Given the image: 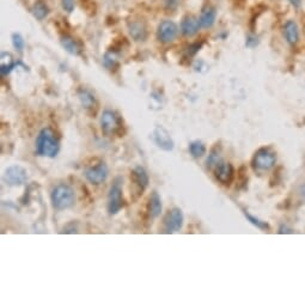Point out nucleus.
Segmentation results:
<instances>
[{
  "mask_svg": "<svg viewBox=\"0 0 305 305\" xmlns=\"http://www.w3.org/2000/svg\"><path fill=\"white\" fill-rule=\"evenodd\" d=\"M60 151V140L52 128H43L35 142V152L40 157L55 158Z\"/></svg>",
  "mask_w": 305,
  "mask_h": 305,
  "instance_id": "obj_1",
  "label": "nucleus"
},
{
  "mask_svg": "<svg viewBox=\"0 0 305 305\" xmlns=\"http://www.w3.org/2000/svg\"><path fill=\"white\" fill-rule=\"evenodd\" d=\"M51 201L53 207L58 211L71 208L76 202V193L72 187L67 184H58L51 193Z\"/></svg>",
  "mask_w": 305,
  "mask_h": 305,
  "instance_id": "obj_2",
  "label": "nucleus"
},
{
  "mask_svg": "<svg viewBox=\"0 0 305 305\" xmlns=\"http://www.w3.org/2000/svg\"><path fill=\"white\" fill-rule=\"evenodd\" d=\"M277 163V153L271 148H261L255 152L253 159H251V166L254 171L262 172L269 171Z\"/></svg>",
  "mask_w": 305,
  "mask_h": 305,
  "instance_id": "obj_3",
  "label": "nucleus"
},
{
  "mask_svg": "<svg viewBox=\"0 0 305 305\" xmlns=\"http://www.w3.org/2000/svg\"><path fill=\"white\" fill-rule=\"evenodd\" d=\"M122 119L113 110H104L101 116V128L104 136L113 137L119 134L122 130Z\"/></svg>",
  "mask_w": 305,
  "mask_h": 305,
  "instance_id": "obj_4",
  "label": "nucleus"
},
{
  "mask_svg": "<svg viewBox=\"0 0 305 305\" xmlns=\"http://www.w3.org/2000/svg\"><path fill=\"white\" fill-rule=\"evenodd\" d=\"M125 206L124 195H122V188L119 180H116L111 186L108 194V212L111 216L117 215Z\"/></svg>",
  "mask_w": 305,
  "mask_h": 305,
  "instance_id": "obj_5",
  "label": "nucleus"
},
{
  "mask_svg": "<svg viewBox=\"0 0 305 305\" xmlns=\"http://www.w3.org/2000/svg\"><path fill=\"white\" fill-rule=\"evenodd\" d=\"M184 217L180 208L175 207L166 213L163 221V229L165 233H174L180 231L183 227Z\"/></svg>",
  "mask_w": 305,
  "mask_h": 305,
  "instance_id": "obj_6",
  "label": "nucleus"
},
{
  "mask_svg": "<svg viewBox=\"0 0 305 305\" xmlns=\"http://www.w3.org/2000/svg\"><path fill=\"white\" fill-rule=\"evenodd\" d=\"M85 178L90 182V183L98 186V184L103 183V182L108 178L109 175V169H108L107 164L104 162H101L96 165L90 166L85 170Z\"/></svg>",
  "mask_w": 305,
  "mask_h": 305,
  "instance_id": "obj_7",
  "label": "nucleus"
},
{
  "mask_svg": "<svg viewBox=\"0 0 305 305\" xmlns=\"http://www.w3.org/2000/svg\"><path fill=\"white\" fill-rule=\"evenodd\" d=\"M28 180V171L20 165H11L5 170L4 181L8 186H22Z\"/></svg>",
  "mask_w": 305,
  "mask_h": 305,
  "instance_id": "obj_8",
  "label": "nucleus"
},
{
  "mask_svg": "<svg viewBox=\"0 0 305 305\" xmlns=\"http://www.w3.org/2000/svg\"><path fill=\"white\" fill-rule=\"evenodd\" d=\"M178 34V28L171 20H163L158 25L157 37L162 43H170L176 39Z\"/></svg>",
  "mask_w": 305,
  "mask_h": 305,
  "instance_id": "obj_9",
  "label": "nucleus"
},
{
  "mask_svg": "<svg viewBox=\"0 0 305 305\" xmlns=\"http://www.w3.org/2000/svg\"><path fill=\"white\" fill-rule=\"evenodd\" d=\"M152 137H153V142L156 143V145L163 151H172L174 150V140L172 138L170 137L169 132L166 130H164L163 127L158 126L153 130V133H152Z\"/></svg>",
  "mask_w": 305,
  "mask_h": 305,
  "instance_id": "obj_10",
  "label": "nucleus"
},
{
  "mask_svg": "<svg viewBox=\"0 0 305 305\" xmlns=\"http://www.w3.org/2000/svg\"><path fill=\"white\" fill-rule=\"evenodd\" d=\"M215 176L216 178L221 182L222 184H225V186H229L231 183L234 177V170L233 166L231 165L230 163H225V162H219L216 165L215 169Z\"/></svg>",
  "mask_w": 305,
  "mask_h": 305,
  "instance_id": "obj_11",
  "label": "nucleus"
},
{
  "mask_svg": "<svg viewBox=\"0 0 305 305\" xmlns=\"http://www.w3.org/2000/svg\"><path fill=\"white\" fill-rule=\"evenodd\" d=\"M132 180H133L134 184L137 186L139 194H142L144 190L149 187L150 178L148 171L143 166H136L133 169V171H132Z\"/></svg>",
  "mask_w": 305,
  "mask_h": 305,
  "instance_id": "obj_12",
  "label": "nucleus"
},
{
  "mask_svg": "<svg viewBox=\"0 0 305 305\" xmlns=\"http://www.w3.org/2000/svg\"><path fill=\"white\" fill-rule=\"evenodd\" d=\"M200 28V22H199V18H196L195 16L184 17L181 23V33L187 37L194 36L195 34H198Z\"/></svg>",
  "mask_w": 305,
  "mask_h": 305,
  "instance_id": "obj_13",
  "label": "nucleus"
},
{
  "mask_svg": "<svg viewBox=\"0 0 305 305\" xmlns=\"http://www.w3.org/2000/svg\"><path fill=\"white\" fill-rule=\"evenodd\" d=\"M284 37L290 46H296L299 41V28L295 20L289 19L284 24Z\"/></svg>",
  "mask_w": 305,
  "mask_h": 305,
  "instance_id": "obj_14",
  "label": "nucleus"
},
{
  "mask_svg": "<svg viewBox=\"0 0 305 305\" xmlns=\"http://www.w3.org/2000/svg\"><path fill=\"white\" fill-rule=\"evenodd\" d=\"M216 18H217L216 7L212 6V5H206V6L202 8L200 18H199L200 26L204 29L212 28L216 22Z\"/></svg>",
  "mask_w": 305,
  "mask_h": 305,
  "instance_id": "obj_15",
  "label": "nucleus"
},
{
  "mask_svg": "<svg viewBox=\"0 0 305 305\" xmlns=\"http://www.w3.org/2000/svg\"><path fill=\"white\" fill-rule=\"evenodd\" d=\"M78 97L84 109L90 111L96 110V108H97V101H96V97L90 92V91L80 90L78 92Z\"/></svg>",
  "mask_w": 305,
  "mask_h": 305,
  "instance_id": "obj_16",
  "label": "nucleus"
},
{
  "mask_svg": "<svg viewBox=\"0 0 305 305\" xmlns=\"http://www.w3.org/2000/svg\"><path fill=\"white\" fill-rule=\"evenodd\" d=\"M61 46L65 48V51L67 53H70L71 55H80L81 53V47L78 43L77 40L73 39L72 36H69V35H65V36L61 37Z\"/></svg>",
  "mask_w": 305,
  "mask_h": 305,
  "instance_id": "obj_17",
  "label": "nucleus"
},
{
  "mask_svg": "<svg viewBox=\"0 0 305 305\" xmlns=\"http://www.w3.org/2000/svg\"><path fill=\"white\" fill-rule=\"evenodd\" d=\"M128 28H130L131 36L136 41H145L148 37V30L143 22H132Z\"/></svg>",
  "mask_w": 305,
  "mask_h": 305,
  "instance_id": "obj_18",
  "label": "nucleus"
},
{
  "mask_svg": "<svg viewBox=\"0 0 305 305\" xmlns=\"http://www.w3.org/2000/svg\"><path fill=\"white\" fill-rule=\"evenodd\" d=\"M162 212V200L157 192H153L150 196L149 201V213L151 218H157Z\"/></svg>",
  "mask_w": 305,
  "mask_h": 305,
  "instance_id": "obj_19",
  "label": "nucleus"
},
{
  "mask_svg": "<svg viewBox=\"0 0 305 305\" xmlns=\"http://www.w3.org/2000/svg\"><path fill=\"white\" fill-rule=\"evenodd\" d=\"M189 153L193 158H201L206 153V146L200 140H194L189 144Z\"/></svg>",
  "mask_w": 305,
  "mask_h": 305,
  "instance_id": "obj_20",
  "label": "nucleus"
},
{
  "mask_svg": "<svg viewBox=\"0 0 305 305\" xmlns=\"http://www.w3.org/2000/svg\"><path fill=\"white\" fill-rule=\"evenodd\" d=\"M31 11H33V14L35 16V18H37L39 20L45 19L49 13V8L43 1L35 2L33 8H31Z\"/></svg>",
  "mask_w": 305,
  "mask_h": 305,
  "instance_id": "obj_21",
  "label": "nucleus"
},
{
  "mask_svg": "<svg viewBox=\"0 0 305 305\" xmlns=\"http://www.w3.org/2000/svg\"><path fill=\"white\" fill-rule=\"evenodd\" d=\"M243 213H244V217L245 218H247V221L250 223L251 225H254L255 228H257L259 229V230H262V231H268L269 229V225H268V223H266V222H263V221H261V219H259V218H256V217H254V216H251L250 213L248 212V211H243Z\"/></svg>",
  "mask_w": 305,
  "mask_h": 305,
  "instance_id": "obj_22",
  "label": "nucleus"
},
{
  "mask_svg": "<svg viewBox=\"0 0 305 305\" xmlns=\"http://www.w3.org/2000/svg\"><path fill=\"white\" fill-rule=\"evenodd\" d=\"M221 162V157H219V151L215 148L211 151V154L208 156L206 163H207V168H212V166H216L217 164Z\"/></svg>",
  "mask_w": 305,
  "mask_h": 305,
  "instance_id": "obj_23",
  "label": "nucleus"
},
{
  "mask_svg": "<svg viewBox=\"0 0 305 305\" xmlns=\"http://www.w3.org/2000/svg\"><path fill=\"white\" fill-rule=\"evenodd\" d=\"M19 65H23L22 63H8V64H1V67H0V73H1L2 77H6V76L10 75L11 72L13 71L16 67H18Z\"/></svg>",
  "mask_w": 305,
  "mask_h": 305,
  "instance_id": "obj_24",
  "label": "nucleus"
},
{
  "mask_svg": "<svg viewBox=\"0 0 305 305\" xmlns=\"http://www.w3.org/2000/svg\"><path fill=\"white\" fill-rule=\"evenodd\" d=\"M12 45H13L16 51L23 52V49H24V46H25V42H24V39L22 37V35L17 34V33L12 34Z\"/></svg>",
  "mask_w": 305,
  "mask_h": 305,
  "instance_id": "obj_25",
  "label": "nucleus"
},
{
  "mask_svg": "<svg viewBox=\"0 0 305 305\" xmlns=\"http://www.w3.org/2000/svg\"><path fill=\"white\" fill-rule=\"evenodd\" d=\"M61 6L66 12L71 13L75 10V0H61Z\"/></svg>",
  "mask_w": 305,
  "mask_h": 305,
  "instance_id": "obj_26",
  "label": "nucleus"
},
{
  "mask_svg": "<svg viewBox=\"0 0 305 305\" xmlns=\"http://www.w3.org/2000/svg\"><path fill=\"white\" fill-rule=\"evenodd\" d=\"M201 46H202V43H195V45L189 46L188 48H187V57H188V58L194 57L196 53L200 51Z\"/></svg>",
  "mask_w": 305,
  "mask_h": 305,
  "instance_id": "obj_27",
  "label": "nucleus"
},
{
  "mask_svg": "<svg viewBox=\"0 0 305 305\" xmlns=\"http://www.w3.org/2000/svg\"><path fill=\"white\" fill-rule=\"evenodd\" d=\"M164 4H165V6L170 8V10H174V8L177 7V5L180 4V0H164Z\"/></svg>",
  "mask_w": 305,
  "mask_h": 305,
  "instance_id": "obj_28",
  "label": "nucleus"
},
{
  "mask_svg": "<svg viewBox=\"0 0 305 305\" xmlns=\"http://www.w3.org/2000/svg\"><path fill=\"white\" fill-rule=\"evenodd\" d=\"M245 45L248 47H255L257 45V39L255 36H249L247 42H245Z\"/></svg>",
  "mask_w": 305,
  "mask_h": 305,
  "instance_id": "obj_29",
  "label": "nucleus"
},
{
  "mask_svg": "<svg viewBox=\"0 0 305 305\" xmlns=\"http://www.w3.org/2000/svg\"><path fill=\"white\" fill-rule=\"evenodd\" d=\"M289 2L291 4V6L295 7V8H299L302 6V4H303V1H302V0H289Z\"/></svg>",
  "mask_w": 305,
  "mask_h": 305,
  "instance_id": "obj_30",
  "label": "nucleus"
},
{
  "mask_svg": "<svg viewBox=\"0 0 305 305\" xmlns=\"http://www.w3.org/2000/svg\"><path fill=\"white\" fill-rule=\"evenodd\" d=\"M298 195L301 196L302 200L305 201V183H304V184H302V186L299 187V189H298Z\"/></svg>",
  "mask_w": 305,
  "mask_h": 305,
  "instance_id": "obj_31",
  "label": "nucleus"
}]
</instances>
